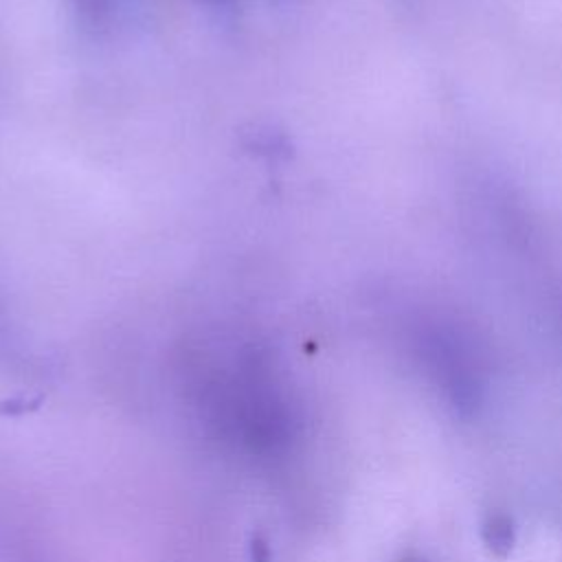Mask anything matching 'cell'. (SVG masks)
Listing matches in <instances>:
<instances>
[{
    "label": "cell",
    "mask_w": 562,
    "mask_h": 562,
    "mask_svg": "<svg viewBox=\"0 0 562 562\" xmlns=\"http://www.w3.org/2000/svg\"><path fill=\"white\" fill-rule=\"evenodd\" d=\"M209 2H213V4H226L228 0H209Z\"/></svg>",
    "instance_id": "277c9868"
},
{
    "label": "cell",
    "mask_w": 562,
    "mask_h": 562,
    "mask_svg": "<svg viewBox=\"0 0 562 562\" xmlns=\"http://www.w3.org/2000/svg\"><path fill=\"white\" fill-rule=\"evenodd\" d=\"M481 538L487 551L496 558H507L516 544V529L507 514L494 512L481 525Z\"/></svg>",
    "instance_id": "6da1fadb"
},
{
    "label": "cell",
    "mask_w": 562,
    "mask_h": 562,
    "mask_svg": "<svg viewBox=\"0 0 562 562\" xmlns=\"http://www.w3.org/2000/svg\"><path fill=\"white\" fill-rule=\"evenodd\" d=\"M79 18L90 26H101L110 13V0H70Z\"/></svg>",
    "instance_id": "7a4b0ae2"
},
{
    "label": "cell",
    "mask_w": 562,
    "mask_h": 562,
    "mask_svg": "<svg viewBox=\"0 0 562 562\" xmlns=\"http://www.w3.org/2000/svg\"><path fill=\"white\" fill-rule=\"evenodd\" d=\"M252 562H270V551L268 544L261 542L259 538L252 540Z\"/></svg>",
    "instance_id": "3957f363"
}]
</instances>
